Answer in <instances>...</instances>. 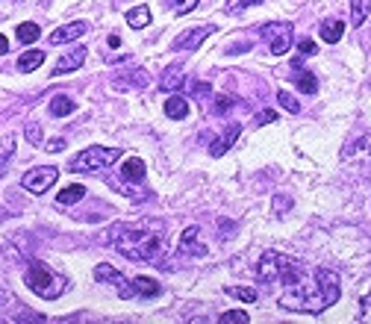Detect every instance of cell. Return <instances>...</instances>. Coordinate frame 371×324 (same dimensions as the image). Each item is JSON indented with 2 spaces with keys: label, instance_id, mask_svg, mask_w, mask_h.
<instances>
[{
  "label": "cell",
  "instance_id": "39",
  "mask_svg": "<svg viewBox=\"0 0 371 324\" xmlns=\"http://www.w3.org/2000/svg\"><path fill=\"white\" fill-rule=\"evenodd\" d=\"M6 50H9V38H6L4 33H0V56H4Z\"/></svg>",
  "mask_w": 371,
  "mask_h": 324
},
{
  "label": "cell",
  "instance_id": "22",
  "mask_svg": "<svg viewBox=\"0 0 371 324\" xmlns=\"http://www.w3.org/2000/svg\"><path fill=\"white\" fill-rule=\"evenodd\" d=\"M83 198H86V186L74 183V186H68L65 192H60L56 204H60V207H71V204H77V200H83Z\"/></svg>",
  "mask_w": 371,
  "mask_h": 324
},
{
  "label": "cell",
  "instance_id": "15",
  "mask_svg": "<svg viewBox=\"0 0 371 324\" xmlns=\"http://www.w3.org/2000/svg\"><path fill=\"white\" fill-rule=\"evenodd\" d=\"M183 83H186V74H183L180 65H171V68L160 77V89H162V92H177V89H183Z\"/></svg>",
  "mask_w": 371,
  "mask_h": 324
},
{
  "label": "cell",
  "instance_id": "26",
  "mask_svg": "<svg viewBox=\"0 0 371 324\" xmlns=\"http://www.w3.org/2000/svg\"><path fill=\"white\" fill-rule=\"evenodd\" d=\"M133 286H135V295H142V298L160 295V283L150 280V277H135V280H133Z\"/></svg>",
  "mask_w": 371,
  "mask_h": 324
},
{
  "label": "cell",
  "instance_id": "35",
  "mask_svg": "<svg viewBox=\"0 0 371 324\" xmlns=\"http://www.w3.org/2000/svg\"><path fill=\"white\" fill-rule=\"evenodd\" d=\"M271 121H277V112H275V109H265V112H260V115H257V124H260V127L271 124Z\"/></svg>",
  "mask_w": 371,
  "mask_h": 324
},
{
  "label": "cell",
  "instance_id": "4",
  "mask_svg": "<svg viewBox=\"0 0 371 324\" xmlns=\"http://www.w3.org/2000/svg\"><path fill=\"white\" fill-rule=\"evenodd\" d=\"M304 269V262L289 256V254H280V251H265L257 262V280L262 283H289L298 271Z\"/></svg>",
  "mask_w": 371,
  "mask_h": 324
},
{
  "label": "cell",
  "instance_id": "7",
  "mask_svg": "<svg viewBox=\"0 0 371 324\" xmlns=\"http://www.w3.org/2000/svg\"><path fill=\"white\" fill-rule=\"evenodd\" d=\"M56 180H60V168L53 166H42V168H30L24 177H21V186L33 195H45Z\"/></svg>",
  "mask_w": 371,
  "mask_h": 324
},
{
  "label": "cell",
  "instance_id": "33",
  "mask_svg": "<svg viewBox=\"0 0 371 324\" xmlns=\"http://www.w3.org/2000/svg\"><path fill=\"white\" fill-rule=\"evenodd\" d=\"M277 100H280V107H283V109H289V112H301V104H298V100L292 97L289 92H280Z\"/></svg>",
  "mask_w": 371,
  "mask_h": 324
},
{
  "label": "cell",
  "instance_id": "30",
  "mask_svg": "<svg viewBox=\"0 0 371 324\" xmlns=\"http://www.w3.org/2000/svg\"><path fill=\"white\" fill-rule=\"evenodd\" d=\"M198 4H201V0H168V9L177 12V15H189Z\"/></svg>",
  "mask_w": 371,
  "mask_h": 324
},
{
  "label": "cell",
  "instance_id": "24",
  "mask_svg": "<svg viewBox=\"0 0 371 324\" xmlns=\"http://www.w3.org/2000/svg\"><path fill=\"white\" fill-rule=\"evenodd\" d=\"M77 109V104L71 97H65V94H56L53 100H50V115H56V118H62V115H71Z\"/></svg>",
  "mask_w": 371,
  "mask_h": 324
},
{
  "label": "cell",
  "instance_id": "12",
  "mask_svg": "<svg viewBox=\"0 0 371 324\" xmlns=\"http://www.w3.org/2000/svg\"><path fill=\"white\" fill-rule=\"evenodd\" d=\"M86 30H89V24H86V21H71V24H65V27H60V30H53V33H50V42H53V45L74 42V38L86 36Z\"/></svg>",
  "mask_w": 371,
  "mask_h": 324
},
{
  "label": "cell",
  "instance_id": "36",
  "mask_svg": "<svg viewBox=\"0 0 371 324\" xmlns=\"http://www.w3.org/2000/svg\"><path fill=\"white\" fill-rule=\"evenodd\" d=\"M62 148H65V139H50L45 145V151H50V153H60Z\"/></svg>",
  "mask_w": 371,
  "mask_h": 324
},
{
  "label": "cell",
  "instance_id": "17",
  "mask_svg": "<svg viewBox=\"0 0 371 324\" xmlns=\"http://www.w3.org/2000/svg\"><path fill=\"white\" fill-rule=\"evenodd\" d=\"M121 177L130 180V183H142L145 180V162L139 156H130L124 159V166H121Z\"/></svg>",
  "mask_w": 371,
  "mask_h": 324
},
{
  "label": "cell",
  "instance_id": "16",
  "mask_svg": "<svg viewBox=\"0 0 371 324\" xmlns=\"http://www.w3.org/2000/svg\"><path fill=\"white\" fill-rule=\"evenodd\" d=\"M45 63V50H27L18 56V74H33L35 68H42Z\"/></svg>",
  "mask_w": 371,
  "mask_h": 324
},
{
  "label": "cell",
  "instance_id": "32",
  "mask_svg": "<svg viewBox=\"0 0 371 324\" xmlns=\"http://www.w3.org/2000/svg\"><path fill=\"white\" fill-rule=\"evenodd\" d=\"M218 321H221V324H248L250 318H248V313H242V310H233V313H224Z\"/></svg>",
  "mask_w": 371,
  "mask_h": 324
},
{
  "label": "cell",
  "instance_id": "11",
  "mask_svg": "<svg viewBox=\"0 0 371 324\" xmlns=\"http://www.w3.org/2000/svg\"><path fill=\"white\" fill-rule=\"evenodd\" d=\"M180 254H192V256H204L206 254V242H201V227H186L180 236Z\"/></svg>",
  "mask_w": 371,
  "mask_h": 324
},
{
  "label": "cell",
  "instance_id": "38",
  "mask_svg": "<svg viewBox=\"0 0 371 324\" xmlns=\"http://www.w3.org/2000/svg\"><path fill=\"white\" fill-rule=\"evenodd\" d=\"M362 310H365V315H371V283H368V292L362 295Z\"/></svg>",
  "mask_w": 371,
  "mask_h": 324
},
{
  "label": "cell",
  "instance_id": "31",
  "mask_svg": "<svg viewBox=\"0 0 371 324\" xmlns=\"http://www.w3.org/2000/svg\"><path fill=\"white\" fill-rule=\"evenodd\" d=\"M260 4H265V0H227L224 9H227V12H245V9L260 6Z\"/></svg>",
  "mask_w": 371,
  "mask_h": 324
},
{
  "label": "cell",
  "instance_id": "10",
  "mask_svg": "<svg viewBox=\"0 0 371 324\" xmlns=\"http://www.w3.org/2000/svg\"><path fill=\"white\" fill-rule=\"evenodd\" d=\"M83 63H86V48H74V50H68V53L60 56V63L53 65V77H65V74L77 71Z\"/></svg>",
  "mask_w": 371,
  "mask_h": 324
},
{
  "label": "cell",
  "instance_id": "28",
  "mask_svg": "<svg viewBox=\"0 0 371 324\" xmlns=\"http://www.w3.org/2000/svg\"><path fill=\"white\" fill-rule=\"evenodd\" d=\"M24 139L30 141V145L42 148V124H38V121H27V127H24Z\"/></svg>",
  "mask_w": 371,
  "mask_h": 324
},
{
  "label": "cell",
  "instance_id": "25",
  "mask_svg": "<svg viewBox=\"0 0 371 324\" xmlns=\"http://www.w3.org/2000/svg\"><path fill=\"white\" fill-rule=\"evenodd\" d=\"M15 145H18V136L15 133H9V136H4L0 139V174H4V166L12 159V153H15Z\"/></svg>",
  "mask_w": 371,
  "mask_h": 324
},
{
  "label": "cell",
  "instance_id": "27",
  "mask_svg": "<svg viewBox=\"0 0 371 324\" xmlns=\"http://www.w3.org/2000/svg\"><path fill=\"white\" fill-rule=\"evenodd\" d=\"M292 80H295V86H298L304 94H316V92H319V80L312 77L309 71H298V74L292 77Z\"/></svg>",
  "mask_w": 371,
  "mask_h": 324
},
{
  "label": "cell",
  "instance_id": "9",
  "mask_svg": "<svg viewBox=\"0 0 371 324\" xmlns=\"http://www.w3.org/2000/svg\"><path fill=\"white\" fill-rule=\"evenodd\" d=\"M212 33H216V27H212V24H201V27H192V30H186L183 36H177V38H174V45H171V50H198L204 42H206V38L212 36Z\"/></svg>",
  "mask_w": 371,
  "mask_h": 324
},
{
  "label": "cell",
  "instance_id": "13",
  "mask_svg": "<svg viewBox=\"0 0 371 324\" xmlns=\"http://www.w3.org/2000/svg\"><path fill=\"white\" fill-rule=\"evenodd\" d=\"M342 159H371V133L360 136L348 148H342Z\"/></svg>",
  "mask_w": 371,
  "mask_h": 324
},
{
  "label": "cell",
  "instance_id": "20",
  "mask_svg": "<svg viewBox=\"0 0 371 324\" xmlns=\"http://www.w3.org/2000/svg\"><path fill=\"white\" fill-rule=\"evenodd\" d=\"M371 15V0H350V27H360Z\"/></svg>",
  "mask_w": 371,
  "mask_h": 324
},
{
  "label": "cell",
  "instance_id": "21",
  "mask_svg": "<svg viewBox=\"0 0 371 324\" xmlns=\"http://www.w3.org/2000/svg\"><path fill=\"white\" fill-rule=\"evenodd\" d=\"M15 36H18V42H21V45H33L35 38L42 36V27H38V24H33V21H24V24H18Z\"/></svg>",
  "mask_w": 371,
  "mask_h": 324
},
{
  "label": "cell",
  "instance_id": "5",
  "mask_svg": "<svg viewBox=\"0 0 371 324\" xmlns=\"http://www.w3.org/2000/svg\"><path fill=\"white\" fill-rule=\"evenodd\" d=\"M115 159H121V148H104V145H92L86 151H80L74 159H71V171H101V168H109Z\"/></svg>",
  "mask_w": 371,
  "mask_h": 324
},
{
  "label": "cell",
  "instance_id": "19",
  "mask_svg": "<svg viewBox=\"0 0 371 324\" xmlns=\"http://www.w3.org/2000/svg\"><path fill=\"white\" fill-rule=\"evenodd\" d=\"M127 24H130L133 30L148 27V24H150V9H148L145 4H135V6L127 12Z\"/></svg>",
  "mask_w": 371,
  "mask_h": 324
},
{
  "label": "cell",
  "instance_id": "29",
  "mask_svg": "<svg viewBox=\"0 0 371 324\" xmlns=\"http://www.w3.org/2000/svg\"><path fill=\"white\" fill-rule=\"evenodd\" d=\"M227 295H233V298H239V301H245V303H253L260 295H257V289H245V286H227L224 289Z\"/></svg>",
  "mask_w": 371,
  "mask_h": 324
},
{
  "label": "cell",
  "instance_id": "3",
  "mask_svg": "<svg viewBox=\"0 0 371 324\" xmlns=\"http://www.w3.org/2000/svg\"><path fill=\"white\" fill-rule=\"evenodd\" d=\"M24 286H30V292H35L38 298L56 301L68 289V280L62 274H56L50 266H45V262L30 259V266L24 271Z\"/></svg>",
  "mask_w": 371,
  "mask_h": 324
},
{
  "label": "cell",
  "instance_id": "2",
  "mask_svg": "<svg viewBox=\"0 0 371 324\" xmlns=\"http://www.w3.org/2000/svg\"><path fill=\"white\" fill-rule=\"evenodd\" d=\"M115 251L127 259H135V262L160 259L165 251L162 225L160 221H142V225H135V227H121L118 236H115Z\"/></svg>",
  "mask_w": 371,
  "mask_h": 324
},
{
  "label": "cell",
  "instance_id": "8",
  "mask_svg": "<svg viewBox=\"0 0 371 324\" xmlns=\"http://www.w3.org/2000/svg\"><path fill=\"white\" fill-rule=\"evenodd\" d=\"M94 280H101V283H109V286H115V292H118V298H133L135 295V286H133V280H127L118 269H112L106 266V262H101V266L94 269Z\"/></svg>",
  "mask_w": 371,
  "mask_h": 324
},
{
  "label": "cell",
  "instance_id": "37",
  "mask_svg": "<svg viewBox=\"0 0 371 324\" xmlns=\"http://www.w3.org/2000/svg\"><path fill=\"white\" fill-rule=\"evenodd\" d=\"M301 53L312 56V53H316V42H312V38H304V42H301Z\"/></svg>",
  "mask_w": 371,
  "mask_h": 324
},
{
  "label": "cell",
  "instance_id": "18",
  "mask_svg": "<svg viewBox=\"0 0 371 324\" xmlns=\"http://www.w3.org/2000/svg\"><path fill=\"white\" fill-rule=\"evenodd\" d=\"M165 115L174 118V121H183V118L189 115V100H186L183 94L168 97V100H165Z\"/></svg>",
  "mask_w": 371,
  "mask_h": 324
},
{
  "label": "cell",
  "instance_id": "23",
  "mask_svg": "<svg viewBox=\"0 0 371 324\" xmlns=\"http://www.w3.org/2000/svg\"><path fill=\"white\" fill-rule=\"evenodd\" d=\"M342 36H345V24L342 21H324L321 24V38L327 45H336Z\"/></svg>",
  "mask_w": 371,
  "mask_h": 324
},
{
  "label": "cell",
  "instance_id": "1",
  "mask_svg": "<svg viewBox=\"0 0 371 324\" xmlns=\"http://www.w3.org/2000/svg\"><path fill=\"white\" fill-rule=\"evenodd\" d=\"M339 274L330 269H301L289 283H283V292L277 303L289 313H309L319 315L330 310L339 301Z\"/></svg>",
  "mask_w": 371,
  "mask_h": 324
},
{
  "label": "cell",
  "instance_id": "14",
  "mask_svg": "<svg viewBox=\"0 0 371 324\" xmlns=\"http://www.w3.org/2000/svg\"><path fill=\"white\" fill-rule=\"evenodd\" d=\"M236 136H239V124H230L218 139H212V148H209V153L212 156H224L227 153V148H233V141H236Z\"/></svg>",
  "mask_w": 371,
  "mask_h": 324
},
{
  "label": "cell",
  "instance_id": "6",
  "mask_svg": "<svg viewBox=\"0 0 371 324\" xmlns=\"http://www.w3.org/2000/svg\"><path fill=\"white\" fill-rule=\"evenodd\" d=\"M260 36L268 42V50L275 56H283L292 48V24H286V21L260 24Z\"/></svg>",
  "mask_w": 371,
  "mask_h": 324
},
{
  "label": "cell",
  "instance_id": "34",
  "mask_svg": "<svg viewBox=\"0 0 371 324\" xmlns=\"http://www.w3.org/2000/svg\"><path fill=\"white\" fill-rule=\"evenodd\" d=\"M230 107H233V97H227V94H218V97H216V112H218V115H224Z\"/></svg>",
  "mask_w": 371,
  "mask_h": 324
}]
</instances>
